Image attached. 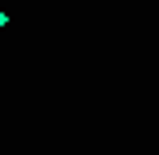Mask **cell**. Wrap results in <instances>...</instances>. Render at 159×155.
Wrapping results in <instances>:
<instances>
[{
    "label": "cell",
    "mask_w": 159,
    "mask_h": 155,
    "mask_svg": "<svg viewBox=\"0 0 159 155\" xmlns=\"http://www.w3.org/2000/svg\"><path fill=\"white\" fill-rule=\"evenodd\" d=\"M0 26H4V9H0Z\"/></svg>",
    "instance_id": "6da1fadb"
}]
</instances>
